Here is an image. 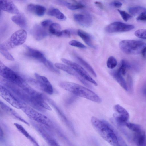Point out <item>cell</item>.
Here are the masks:
<instances>
[{
  "label": "cell",
  "instance_id": "6da1fadb",
  "mask_svg": "<svg viewBox=\"0 0 146 146\" xmlns=\"http://www.w3.org/2000/svg\"><path fill=\"white\" fill-rule=\"evenodd\" d=\"M91 121L97 133L111 145L114 146L127 145L117 131L107 121L93 116L91 118Z\"/></svg>",
  "mask_w": 146,
  "mask_h": 146
},
{
  "label": "cell",
  "instance_id": "7a4b0ae2",
  "mask_svg": "<svg viewBox=\"0 0 146 146\" xmlns=\"http://www.w3.org/2000/svg\"><path fill=\"white\" fill-rule=\"evenodd\" d=\"M59 86L76 96L86 98L92 101L100 103V98L91 90L78 84L68 82H62L59 83Z\"/></svg>",
  "mask_w": 146,
  "mask_h": 146
},
{
  "label": "cell",
  "instance_id": "3957f363",
  "mask_svg": "<svg viewBox=\"0 0 146 146\" xmlns=\"http://www.w3.org/2000/svg\"><path fill=\"white\" fill-rule=\"evenodd\" d=\"M119 46L124 53L129 54H141L146 58V43L134 40H126L121 41Z\"/></svg>",
  "mask_w": 146,
  "mask_h": 146
},
{
  "label": "cell",
  "instance_id": "277c9868",
  "mask_svg": "<svg viewBox=\"0 0 146 146\" xmlns=\"http://www.w3.org/2000/svg\"><path fill=\"white\" fill-rule=\"evenodd\" d=\"M27 33L23 29L19 30L14 33L6 41L1 44V50H8L15 47L23 44L25 41Z\"/></svg>",
  "mask_w": 146,
  "mask_h": 146
},
{
  "label": "cell",
  "instance_id": "5b68a950",
  "mask_svg": "<svg viewBox=\"0 0 146 146\" xmlns=\"http://www.w3.org/2000/svg\"><path fill=\"white\" fill-rule=\"evenodd\" d=\"M0 75L9 81L19 86L26 84L23 79L16 72L0 62Z\"/></svg>",
  "mask_w": 146,
  "mask_h": 146
},
{
  "label": "cell",
  "instance_id": "8992f818",
  "mask_svg": "<svg viewBox=\"0 0 146 146\" xmlns=\"http://www.w3.org/2000/svg\"><path fill=\"white\" fill-rule=\"evenodd\" d=\"M21 109L28 117L38 123L47 126H50L52 124L50 120L46 116L23 103Z\"/></svg>",
  "mask_w": 146,
  "mask_h": 146
},
{
  "label": "cell",
  "instance_id": "52a82bcc",
  "mask_svg": "<svg viewBox=\"0 0 146 146\" xmlns=\"http://www.w3.org/2000/svg\"><path fill=\"white\" fill-rule=\"evenodd\" d=\"M34 75L36 80L29 78H28V81L47 94L49 95L52 94L53 93V88L48 79L46 77L41 76L37 73H35Z\"/></svg>",
  "mask_w": 146,
  "mask_h": 146
},
{
  "label": "cell",
  "instance_id": "ba28073f",
  "mask_svg": "<svg viewBox=\"0 0 146 146\" xmlns=\"http://www.w3.org/2000/svg\"><path fill=\"white\" fill-rule=\"evenodd\" d=\"M61 61L74 69L82 77L86 80L93 84L96 86L97 82L88 74L87 72L78 64L64 58L61 59Z\"/></svg>",
  "mask_w": 146,
  "mask_h": 146
},
{
  "label": "cell",
  "instance_id": "9c48e42d",
  "mask_svg": "<svg viewBox=\"0 0 146 146\" xmlns=\"http://www.w3.org/2000/svg\"><path fill=\"white\" fill-rule=\"evenodd\" d=\"M1 96L6 102L17 109H21L23 103L17 98L6 87L0 86Z\"/></svg>",
  "mask_w": 146,
  "mask_h": 146
},
{
  "label": "cell",
  "instance_id": "30bf717a",
  "mask_svg": "<svg viewBox=\"0 0 146 146\" xmlns=\"http://www.w3.org/2000/svg\"><path fill=\"white\" fill-rule=\"evenodd\" d=\"M135 28L134 25L121 22L112 23L105 28V31L108 33L125 32L130 31Z\"/></svg>",
  "mask_w": 146,
  "mask_h": 146
},
{
  "label": "cell",
  "instance_id": "8fae6325",
  "mask_svg": "<svg viewBox=\"0 0 146 146\" xmlns=\"http://www.w3.org/2000/svg\"><path fill=\"white\" fill-rule=\"evenodd\" d=\"M55 66L57 68L60 69L68 74L74 76L81 82L88 87H91V86L74 69L68 65L60 63L55 64Z\"/></svg>",
  "mask_w": 146,
  "mask_h": 146
},
{
  "label": "cell",
  "instance_id": "7c38bea8",
  "mask_svg": "<svg viewBox=\"0 0 146 146\" xmlns=\"http://www.w3.org/2000/svg\"><path fill=\"white\" fill-rule=\"evenodd\" d=\"M74 18L79 24L85 27H89L92 23V17L88 13L76 14L74 15Z\"/></svg>",
  "mask_w": 146,
  "mask_h": 146
},
{
  "label": "cell",
  "instance_id": "4fadbf2b",
  "mask_svg": "<svg viewBox=\"0 0 146 146\" xmlns=\"http://www.w3.org/2000/svg\"><path fill=\"white\" fill-rule=\"evenodd\" d=\"M24 47L26 49L25 54L27 56L43 64L46 60L43 54L40 51L26 45H25Z\"/></svg>",
  "mask_w": 146,
  "mask_h": 146
},
{
  "label": "cell",
  "instance_id": "5bb4252c",
  "mask_svg": "<svg viewBox=\"0 0 146 146\" xmlns=\"http://www.w3.org/2000/svg\"><path fill=\"white\" fill-rule=\"evenodd\" d=\"M0 7L3 11L12 14L19 13L18 9L11 0H0Z\"/></svg>",
  "mask_w": 146,
  "mask_h": 146
},
{
  "label": "cell",
  "instance_id": "9a60e30c",
  "mask_svg": "<svg viewBox=\"0 0 146 146\" xmlns=\"http://www.w3.org/2000/svg\"><path fill=\"white\" fill-rule=\"evenodd\" d=\"M31 33L33 37L36 40H41L48 35L46 30L43 28L38 25H35L33 27Z\"/></svg>",
  "mask_w": 146,
  "mask_h": 146
},
{
  "label": "cell",
  "instance_id": "2e32d148",
  "mask_svg": "<svg viewBox=\"0 0 146 146\" xmlns=\"http://www.w3.org/2000/svg\"><path fill=\"white\" fill-rule=\"evenodd\" d=\"M0 106L2 109L5 111L14 118L23 122L27 125H29L28 123L23 119L14 110L1 101H0Z\"/></svg>",
  "mask_w": 146,
  "mask_h": 146
},
{
  "label": "cell",
  "instance_id": "e0dca14e",
  "mask_svg": "<svg viewBox=\"0 0 146 146\" xmlns=\"http://www.w3.org/2000/svg\"><path fill=\"white\" fill-rule=\"evenodd\" d=\"M27 9L29 11L40 17L44 15L46 11V8L43 6L33 4L29 5Z\"/></svg>",
  "mask_w": 146,
  "mask_h": 146
},
{
  "label": "cell",
  "instance_id": "ac0fdd59",
  "mask_svg": "<svg viewBox=\"0 0 146 146\" xmlns=\"http://www.w3.org/2000/svg\"><path fill=\"white\" fill-rule=\"evenodd\" d=\"M111 75L114 79L120 86L126 91H128V89L126 82L122 76V75L117 70L112 71Z\"/></svg>",
  "mask_w": 146,
  "mask_h": 146
},
{
  "label": "cell",
  "instance_id": "d6986e66",
  "mask_svg": "<svg viewBox=\"0 0 146 146\" xmlns=\"http://www.w3.org/2000/svg\"><path fill=\"white\" fill-rule=\"evenodd\" d=\"M77 33L78 35L86 44L92 48H95L93 43L92 37L89 34L80 29L78 30Z\"/></svg>",
  "mask_w": 146,
  "mask_h": 146
},
{
  "label": "cell",
  "instance_id": "ffe728a7",
  "mask_svg": "<svg viewBox=\"0 0 146 146\" xmlns=\"http://www.w3.org/2000/svg\"><path fill=\"white\" fill-rule=\"evenodd\" d=\"M12 21L15 23L22 28H25L27 25L26 19L21 14H18L11 18Z\"/></svg>",
  "mask_w": 146,
  "mask_h": 146
},
{
  "label": "cell",
  "instance_id": "44dd1931",
  "mask_svg": "<svg viewBox=\"0 0 146 146\" xmlns=\"http://www.w3.org/2000/svg\"><path fill=\"white\" fill-rule=\"evenodd\" d=\"M74 58L77 62L84 66L93 76L96 77L97 75L95 71L88 63L80 56L76 55L74 56Z\"/></svg>",
  "mask_w": 146,
  "mask_h": 146
},
{
  "label": "cell",
  "instance_id": "7402d4cb",
  "mask_svg": "<svg viewBox=\"0 0 146 146\" xmlns=\"http://www.w3.org/2000/svg\"><path fill=\"white\" fill-rule=\"evenodd\" d=\"M47 14L49 15L55 17L60 20L64 21L66 19V16L57 8L50 9L48 12Z\"/></svg>",
  "mask_w": 146,
  "mask_h": 146
},
{
  "label": "cell",
  "instance_id": "603a6c76",
  "mask_svg": "<svg viewBox=\"0 0 146 146\" xmlns=\"http://www.w3.org/2000/svg\"><path fill=\"white\" fill-rule=\"evenodd\" d=\"M133 140L135 143L138 146H143L145 143V133H134Z\"/></svg>",
  "mask_w": 146,
  "mask_h": 146
},
{
  "label": "cell",
  "instance_id": "cb8c5ba5",
  "mask_svg": "<svg viewBox=\"0 0 146 146\" xmlns=\"http://www.w3.org/2000/svg\"><path fill=\"white\" fill-rule=\"evenodd\" d=\"M14 125L18 131L25 137L29 139L33 143L37 145L38 143L30 135L25 129L21 125L15 123Z\"/></svg>",
  "mask_w": 146,
  "mask_h": 146
},
{
  "label": "cell",
  "instance_id": "d4e9b609",
  "mask_svg": "<svg viewBox=\"0 0 146 146\" xmlns=\"http://www.w3.org/2000/svg\"><path fill=\"white\" fill-rule=\"evenodd\" d=\"M125 126L135 133H139L145 132L141 126L139 125L127 122Z\"/></svg>",
  "mask_w": 146,
  "mask_h": 146
},
{
  "label": "cell",
  "instance_id": "484cf974",
  "mask_svg": "<svg viewBox=\"0 0 146 146\" xmlns=\"http://www.w3.org/2000/svg\"><path fill=\"white\" fill-rule=\"evenodd\" d=\"M129 13L132 16L139 15L142 12L146 11V8L141 6H136L129 7Z\"/></svg>",
  "mask_w": 146,
  "mask_h": 146
},
{
  "label": "cell",
  "instance_id": "4316f807",
  "mask_svg": "<svg viewBox=\"0 0 146 146\" xmlns=\"http://www.w3.org/2000/svg\"><path fill=\"white\" fill-rule=\"evenodd\" d=\"M129 64L125 60H121L119 64V67L117 70V71L123 76H125L127 68H130Z\"/></svg>",
  "mask_w": 146,
  "mask_h": 146
},
{
  "label": "cell",
  "instance_id": "83f0119b",
  "mask_svg": "<svg viewBox=\"0 0 146 146\" xmlns=\"http://www.w3.org/2000/svg\"><path fill=\"white\" fill-rule=\"evenodd\" d=\"M61 27L60 24L56 23H52L49 26V32L51 34L57 36L61 31Z\"/></svg>",
  "mask_w": 146,
  "mask_h": 146
},
{
  "label": "cell",
  "instance_id": "f1b7e54d",
  "mask_svg": "<svg viewBox=\"0 0 146 146\" xmlns=\"http://www.w3.org/2000/svg\"><path fill=\"white\" fill-rule=\"evenodd\" d=\"M117 64V62L116 58L113 56H110L108 59L106 65L107 67L110 69L115 68Z\"/></svg>",
  "mask_w": 146,
  "mask_h": 146
},
{
  "label": "cell",
  "instance_id": "f546056e",
  "mask_svg": "<svg viewBox=\"0 0 146 146\" xmlns=\"http://www.w3.org/2000/svg\"><path fill=\"white\" fill-rule=\"evenodd\" d=\"M114 109L118 113L129 116L128 113L126 109L119 104L115 105L114 106Z\"/></svg>",
  "mask_w": 146,
  "mask_h": 146
},
{
  "label": "cell",
  "instance_id": "4dcf8cb0",
  "mask_svg": "<svg viewBox=\"0 0 146 146\" xmlns=\"http://www.w3.org/2000/svg\"><path fill=\"white\" fill-rule=\"evenodd\" d=\"M135 35L139 38L146 39V29L137 30L135 31Z\"/></svg>",
  "mask_w": 146,
  "mask_h": 146
},
{
  "label": "cell",
  "instance_id": "1f68e13d",
  "mask_svg": "<svg viewBox=\"0 0 146 146\" xmlns=\"http://www.w3.org/2000/svg\"><path fill=\"white\" fill-rule=\"evenodd\" d=\"M44 64L51 71L57 74H60L59 70L54 67L52 64L49 61L46 60Z\"/></svg>",
  "mask_w": 146,
  "mask_h": 146
},
{
  "label": "cell",
  "instance_id": "d6a6232c",
  "mask_svg": "<svg viewBox=\"0 0 146 146\" xmlns=\"http://www.w3.org/2000/svg\"><path fill=\"white\" fill-rule=\"evenodd\" d=\"M117 11L119 13L125 22H127L132 17V16L128 14L126 11L118 9Z\"/></svg>",
  "mask_w": 146,
  "mask_h": 146
},
{
  "label": "cell",
  "instance_id": "836d02e7",
  "mask_svg": "<svg viewBox=\"0 0 146 146\" xmlns=\"http://www.w3.org/2000/svg\"><path fill=\"white\" fill-rule=\"evenodd\" d=\"M69 45L72 46L79 48H86L83 44L80 42L75 40H73L70 41H69Z\"/></svg>",
  "mask_w": 146,
  "mask_h": 146
},
{
  "label": "cell",
  "instance_id": "e575fe53",
  "mask_svg": "<svg viewBox=\"0 0 146 146\" xmlns=\"http://www.w3.org/2000/svg\"><path fill=\"white\" fill-rule=\"evenodd\" d=\"M0 51L1 53L7 60L10 61L14 60V58L7 50H0Z\"/></svg>",
  "mask_w": 146,
  "mask_h": 146
},
{
  "label": "cell",
  "instance_id": "d590c367",
  "mask_svg": "<svg viewBox=\"0 0 146 146\" xmlns=\"http://www.w3.org/2000/svg\"><path fill=\"white\" fill-rule=\"evenodd\" d=\"M71 36V33L68 30L66 29L61 31L58 37H64L66 38L70 37Z\"/></svg>",
  "mask_w": 146,
  "mask_h": 146
},
{
  "label": "cell",
  "instance_id": "8d00e7d4",
  "mask_svg": "<svg viewBox=\"0 0 146 146\" xmlns=\"http://www.w3.org/2000/svg\"><path fill=\"white\" fill-rule=\"evenodd\" d=\"M136 19L139 21L146 22V11L142 12L138 15Z\"/></svg>",
  "mask_w": 146,
  "mask_h": 146
},
{
  "label": "cell",
  "instance_id": "74e56055",
  "mask_svg": "<svg viewBox=\"0 0 146 146\" xmlns=\"http://www.w3.org/2000/svg\"><path fill=\"white\" fill-rule=\"evenodd\" d=\"M110 5L114 7L119 8L122 6V3L119 1L116 0L111 2Z\"/></svg>",
  "mask_w": 146,
  "mask_h": 146
},
{
  "label": "cell",
  "instance_id": "f35d334b",
  "mask_svg": "<svg viewBox=\"0 0 146 146\" xmlns=\"http://www.w3.org/2000/svg\"><path fill=\"white\" fill-rule=\"evenodd\" d=\"M52 23L51 20L47 19L44 20L41 22V25L43 27H46L50 26Z\"/></svg>",
  "mask_w": 146,
  "mask_h": 146
},
{
  "label": "cell",
  "instance_id": "ab89813d",
  "mask_svg": "<svg viewBox=\"0 0 146 146\" xmlns=\"http://www.w3.org/2000/svg\"><path fill=\"white\" fill-rule=\"evenodd\" d=\"M95 4L97 5L99 7L101 8H102L103 7L102 5V3L100 2H96L95 3Z\"/></svg>",
  "mask_w": 146,
  "mask_h": 146
},
{
  "label": "cell",
  "instance_id": "60d3db41",
  "mask_svg": "<svg viewBox=\"0 0 146 146\" xmlns=\"http://www.w3.org/2000/svg\"><path fill=\"white\" fill-rule=\"evenodd\" d=\"M3 135V131L1 129V128H0V139L2 137Z\"/></svg>",
  "mask_w": 146,
  "mask_h": 146
},
{
  "label": "cell",
  "instance_id": "b9f144b4",
  "mask_svg": "<svg viewBox=\"0 0 146 146\" xmlns=\"http://www.w3.org/2000/svg\"><path fill=\"white\" fill-rule=\"evenodd\" d=\"M144 94L146 96V88L143 91Z\"/></svg>",
  "mask_w": 146,
  "mask_h": 146
},
{
  "label": "cell",
  "instance_id": "7bdbcfd3",
  "mask_svg": "<svg viewBox=\"0 0 146 146\" xmlns=\"http://www.w3.org/2000/svg\"><path fill=\"white\" fill-rule=\"evenodd\" d=\"M120 0V1H125V0Z\"/></svg>",
  "mask_w": 146,
  "mask_h": 146
},
{
  "label": "cell",
  "instance_id": "ee69618b",
  "mask_svg": "<svg viewBox=\"0 0 146 146\" xmlns=\"http://www.w3.org/2000/svg\"><path fill=\"white\" fill-rule=\"evenodd\" d=\"M19 0L21 1H24L25 0Z\"/></svg>",
  "mask_w": 146,
  "mask_h": 146
}]
</instances>
